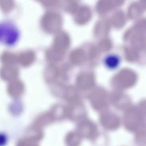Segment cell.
<instances>
[{"mask_svg": "<svg viewBox=\"0 0 146 146\" xmlns=\"http://www.w3.org/2000/svg\"><path fill=\"white\" fill-rule=\"evenodd\" d=\"M21 32L17 25L10 20L0 21V44L13 47L19 40Z\"/></svg>", "mask_w": 146, "mask_h": 146, "instance_id": "obj_1", "label": "cell"}, {"mask_svg": "<svg viewBox=\"0 0 146 146\" xmlns=\"http://www.w3.org/2000/svg\"><path fill=\"white\" fill-rule=\"evenodd\" d=\"M104 66L110 70H115L121 64V58L116 54L111 53L106 55L103 60Z\"/></svg>", "mask_w": 146, "mask_h": 146, "instance_id": "obj_2", "label": "cell"}]
</instances>
